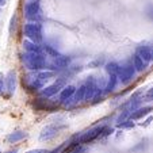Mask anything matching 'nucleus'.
<instances>
[{
    "label": "nucleus",
    "mask_w": 153,
    "mask_h": 153,
    "mask_svg": "<svg viewBox=\"0 0 153 153\" xmlns=\"http://www.w3.org/2000/svg\"><path fill=\"white\" fill-rule=\"evenodd\" d=\"M23 62L30 71H41L46 67V58L39 53H26V54H23Z\"/></svg>",
    "instance_id": "nucleus-1"
},
{
    "label": "nucleus",
    "mask_w": 153,
    "mask_h": 153,
    "mask_svg": "<svg viewBox=\"0 0 153 153\" xmlns=\"http://www.w3.org/2000/svg\"><path fill=\"white\" fill-rule=\"evenodd\" d=\"M23 31H25V35L29 38V41L37 43V45L42 42V39H43L42 26L39 23H37V22H29L27 25H25Z\"/></svg>",
    "instance_id": "nucleus-2"
},
{
    "label": "nucleus",
    "mask_w": 153,
    "mask_h": 153,
    "mask_svg": "<svg viewBox=\"0 0 153 153\" xmlns=\"http://www.w3.org/2000/svg\"><path fill=\"white\" fill-rule=\"evenodd\" d=\"M25 16L31 22H37L41 18V7L38 1H30V3L25 4Z\"/></svg>",
    "instance_id": "nucleus-3"
},
{
    "label": "nucleus",
    "mask_w": 153,
    "mask_h": 153,
    "mask_svg": "<svg viewBox=\"0 0 153 153\" xmlns=\"http://www.w3.org/2000/svg\"><path fill=\"white\" fill-rule=\"evenodd\" d=\"M134 69H136V68H134L133 64H126V65L121 67L119 73H118V79L123 84L129 83V81L133 79V76H134Z\"/></svg>",
    "instance_id": "nucleus-4"
},
{
    "label": "nucleus",
    "mask_w": 153,
    "mask_h": 153,
    "mask_svg": "<svg viewBox=\"0 0 153 153\" xmlns=\"http://www.w3.org/2000/svg\"><path fill=\"white\" fill-rule=\"evenodd\" d=\"M64 85H65V80H64V79H60V80H57L54 84L46 87V88H43V90H42V95L46 96V98L53 96V95H56L57 92H61V91L65 88Z\"/></svg>",
    "instance_id": "nucleus-5"
},
{
    "label": "nucleus",
    "mask_w": 153,
    "mask_h": 153,
    "mask_svg": "<svg viewBox=\"0 0 153 153\" xmlns=\"http://www.w3.org/2000/svg\"><path fill=\"white\" fill-rule=\"evenodd\" d=\"M102 131H103V127H95V129L90 130V131H87V133H84L83 136L79 137L77 144H79V142H80V144H87V142L94 141L95 138H98V137L100 136Z\"/></svg>",
    "instance_id": "nucleus-6"
},
{
    "label": "nucleus",
    "mask_w": 153,
    "mask_h": 153,
    "mask_svg": "<svg viewBox=\"0 0 153 153\" xmlns=\"http://www.w3.org/2000/svg\"><path fill=\"white\" fill-rule=\"evenodd\" d=\"M58 133V127L57 125H48L42 129L41 131V136H39V140L41 141H49V140L54 138Z\"/></svg>",
    "instance_id": "nucleus-7"
},
{
    "label": "nucleus",
    "mask_w": 153,
    "mask_h": 153,
    "mask_svg": "<svg viewBox=\"0 0 153 153\" xmlns=\"http://www.w3.org/2000/svg\"><path fill=\"white\" fill-rule=\"evenodd\" d=\"M98 87L96 83L94 80V77H88L85 83V100H91V99L95 98V95L98 94Z\"/></svg>",
    "instance_id": "nucleus-8"
},
{
    "label": "nucleus",
    "mask_w": 153,
    "mask_h": 153,
    "mask_svg": "<svg viewBox=\"0 0 153 153\" xmlns=\"http://www.w3.org/2000/svg\"><path fill=\"white\" fill-rule=\"evenodd\" d=\"M69 62H71L69 57H67V56H57V57H53L50 67H52V69H60V68L68 67Z\"/></svg>",
    "instance_id": "nucleus-9"
},
{
    "label": "nucleus",
    "mask_w": 153,
    "mask_h": 153,
    "mask_svg": "<svg viewBox=\"0 0 153 153\" xmlns=\"http://www.w3.org/2000/svg\"><path fill=\"white\" fill-rule=\"evenodd\" d=\"M137 56H140V57L144 60L145 64H148L149 61L153 60V49H150L149 46H140L138 49H137Z\"/></svg>",
    "instance_id": "nucleus-10"
},
{
    "label": "nucleus",
    "mask_w": 153,
    "mask_h": 153,
    "mask_svg": "<svg viewBox=\"0 0 153 153\" xmlns=\"http://www.w3.org/2000/svg\"><path fill=\"white\" fill-rule=\"evenodd\" d=\"M15 85H16V73L14 71H10L6 77V87L10 94H12L15 91Z\"/></svg>",
    "instance_id": "nucleus-11"
},
{
    "label": "nucleus",
    "mask_w": 153,
    "mask_h": 153,
    "mask_svg": "<svg viewBox=\"0 0 153 153\" xmlns=\"http://www.w3.org/2000/svg\"><path fill=\"white\" fill-rule=\"evenodd\" d=\"M75 92H76V88H75V87H73V85H67L60 92V100L61 102L68 100V99H71L73 95H75Z\"/></svg>",
    "instance_id": "nucleus-12"
},
{
    "label": "nucleus",
    "mask_w": 153,
    "mask_h": 153,
    "mask_svg": "<svg viewBox=\"0 0 153 153\" xmlns=\"http://www.w3.org/2000/svg\"><path fill=\"white\" fill-rule=\"evenodd\" d=\"M23 48L25 50H26L27 53H39L42 52V49H41V46H38L37 43L31 42V41H25L23 42Z\"/></svg>",
    "instance_id": "nucleus-13"
},
{
    "label": "nucleus",
    "mask_w": 153,
    "mask_h": 153,
    "mask_svg": "<svg viewBox=\"0 0 153 153\" xmlns=\"http://www.w3.org/2000/svg\"><path fill=\"white\" fill-rule=\"evenodd\" d=\"M150 107H144V108H138V110H134L133 113H131V115H130V119H140V118H142V117H145V115H148V114L150 113Z\"/></svg>",
    "instance_id": "nucleus-14"
},
{
    "label": "nucleus",
    "mask_w": 153,
    "mask_h": 153,
    "mask_svg": "<svg viewBox=\"0 0 153 153\" xmlns=\"http://www.w3.org/2000/svg\"><path fill=\"white\" fill-rule=\"evenodd\" d=\"M117 81H118V75H110L108 81H107L106 87H104V91H106V92L114 91V88H115V85H117Z\"/></svg>",
    "instance_id": "nucleus-15"
},
{
    "label": "nucleus",
    "mask_w": 153,
    "mask_h": 153,
    "mask_svg": "<svg viewBox=\"0 0 153 153\" xmlns=\"http://www.w3.org/2000/svg\"><path fill=\"white\" fill-rule=\"evenodd\" d=\"M84 99H85V84L80 85V88H79L75 92V95H73V102H75V103H79V102L84 100Z\"/></svg>",
    "instance_id": "nucleus-16"
},
{
    "label": "nucleus",
    "mask_w": 153,
    "mask_h": 153,
    "mask_svg": "<svg viewBox=\"0 0 153 153\" xmlns=\"http://www.w3.org/2000/svg\"><path fill=\"white\" fill-rule=\"evenodd\" d=\"M133 65H134V68H136V71H138V72H142V71L145 69V67H146V64L144 62V60L137 54L133 56Z\"/></svg>",
    "instance_id": "nucleus-17"
},
{
    "label": "nucleus",
    "mask_w": 153,
    "mask_h": 153,
    "mask_svg": "<svg viewBox=\"0 0 153 153\" xmlns=\"http://www.w3.org/2000/svg\"><path fill=\"white\" fill-rule=\"evenodd\" d=\"M25 137H26V131H15V133H11L8 137H7V140H8L10 142H18L20 141V140H23Z\"/></svg>",
    "instance_id": "nucleus-18"
},
{
    "label": "nucleus",
    "mask_w": 153,
    "mask_h": 153,
    "mask_svg": "<svg viewBox=\"0 0 153 153\" xmlns=\"http://www.w3.org/2000/svg\"><path fill=\"white\" fill-rule=\"evenodd\" d=\"M119 69H121V67L117 62H108L106 65V71L108 75H118Z\"/></svg>",
    "instance_id": "nucleus-19"
},
{
    "label": "nucleus",
    "mask_w": 153,
    "mask_h": 153,
    "mask_svg": "<svg viewBox=\"0 0 153 153\" xmlns=\"http://www.w3.org/2000/svg\"><path fill=\"white\" fill-rule=\"evenodd\" d=\"M16 27H18V15L14 14V16L11 18V22H10V34L14 35L15 31H16Z\"/></svg>",
    "instance_id": "nucleus-20"
},
{
    "label": "nucleus",
    "mask_w": 153,
    "mask_h": 153,
    "mask_svg": "<svg viewBox=\"0 0 153 153\" xmlns=\"http://www.w3.org/2000/svg\"><path fill=\"white\" fill-rule=\"evenodd\" d=\"M6 88H7L6 87V79H4V76L0 73V95H3Z\"/></svg>",
    "instance_id": "nucleus-21"
},
{
    "label": "nucleus",
    "mask_w": 153,
    "mask_h": 153,
    "mask_svg": "<svg viewBox=\"0 0 153 153\" xmlns=\"http://www.w3.org/2000/svg\"><path fill=\"white\" fill-rule=\"evenodd\" d=\"M134 126V122L131 121H123L122 123H118V127H133Z\"/></svg>",
    "instance_id": "nucleus-22"
},
{
    "label": "nucleus",
    "mask_w": 153,
    "mask_h": 153,
    "mask_svg": "<svg viewBox=\"0 0 153 153\" xmlns=\"http://www.w3.org/2000/svg\"><path fill=\"white\" fill-rule=\"evenodd\" d=\"M145 99H148V100H153V88L146 92V95H145Z\"/></svg>",
    "instance_id": "nucleus-23"
},
{
    "label": "nucleus",
    "mask_w": 153,
    "mask_h": 153,
    "mask_svg": "<svg viewBox=\"0 0 153 153\" xmlns=\"http://www.w3.org/2000/svg\"><path fill=\"white\" fill-rule=\"evenodd\" d=\"M26 153H48L45 149H33V150H29Z\"/></svg>",
    "instance_id": "nucleus-24"
},
{
    "label": "nucleus",
    "mask_w": 153,
    "mask_h": 153,
    "mask_svg": "<svg viewBox=\"0 0 153 153\" xmlns=\"http://www.w3.org/2000/svg\"><path fill=\"white\" fill-rule=\"evenodd\" d=\"M7 3V0H0V6H4Z\"/></svg>",
    "instance_id": "nucleus-25"
},
{
    "label": "nucleus",
    "mask_w": 153,
    "mask_h": 153,
    "mask_svg": "<svg viewBox=\"0 0 153 153\" xmlns=\"http://www.w3.org/2000/svg\"><path fill=\"white\" fill-rule=\"evenodd\" d=\"M7 153H18V149H14V150H10V152H7Z\"/></svg>",
    "instance_id": "nucleus-26"
},
{
    "label": "nucleus",
    "mask_w": 153,
    "mask_h": 153,
    "mask_svg": "<svg viewBox=\"0 0 153 153\" xmlns=\"http://www.w3.org/2000/svg\"><path fill=\"white\" fill-rule=\"evenodd\" d=\"M30 1H38V0H30Z\"/></svg>",
    "instance_id": "nucleus-27"
},
{
    "label": "nucleus",
    "mask_w": 153,
    "mask_h": 153,
    "mask_svg": "<svg viewBox=\"0 0 153 153\" xmlns=\"http://www.w3.org/2000/svg\"><path fill=\"white\" fill-rule=\"evenodd\" d=\"M0 153H1V152H0Z\"/></svg>",
    "instance_id": "nucleus-28"
}]
</instances>
